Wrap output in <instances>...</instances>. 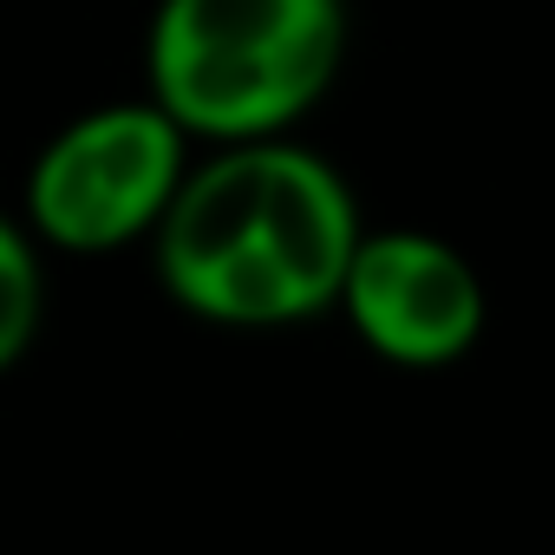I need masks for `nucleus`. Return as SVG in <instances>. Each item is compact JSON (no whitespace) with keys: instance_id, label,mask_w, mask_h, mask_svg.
I'll use <instances>...</instances> for the list:
<instances>
[{"instance_id":"f257e3e1","label":"nucleus","mask_w":555,"mask_h":555,"mask_svg":"<svg viewBox=\"0 0 555 555\" xmlns=\"http://www.w3.org/2000/svg\"><path fill=\"white\" fill-rule=\"evenodd\" d=\"M360 209L340 170L282 138H235L183 170L157 216V274L177 308L222 327H288L340 301Z\"/></svg>"},{"instance_id":"f03ea898","label":"nucleus","mask_w":555,"mask_h":555,"mask_svg":"<svg viewBox=\"0 0 555 555\" xmlns=\"http://www.w3.org/2000/svg\"><path fill=\"white\" fill-rule=\"evenodd\" d=\"M340 0H164L151 21V99L183 138H274L334 86Z\"/></svg>"},{"instance_id":"7ed1b4c3","label":"nucleus","mask_w":555,"mask_h":555,"mask_svg":"<svg viewBox=\"0 0 555 555\" xmlns=\"http://www.w3.org/2000/svg\"><path fill=\"white\" fill-rule=\"evenodd\" d=\"M177 183H183V125L157 99L99 105L40 151L27 183V216L53 248L112 255L157 229Z\"/></svg>"},{"instance_id":"20e7f679","label":"nucleus","mask_w":555,"mask_h":555,"mask_svg":"<svg viewBox=\"0 0 555 555\" xmlns=\"http://www.w3.org/2000/svg\"><path fill=\"white\" fill-rule=\"evenodd\" d=\"M334 308H347L360 340L392 366H451L483 334L477 268L418 229H360Z\"/></svg>"},{"instance_id":"39448f33","label":"nucleus","mask_w":555,"mask_h":555,"mask_svg":"<svg viewBox=\"0 0 555 555\" xmlns=\"http://www.w3.org/2000/svg\"><path fill=\"white\" fill-rule=\"evenodd\" d=\"M34 334H40V255L27 229L0 216V373L27 360Z\"/></svg>"}]
</instances>
